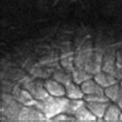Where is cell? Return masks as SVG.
Instances as JSON below:
<instances>
[{"mask_svg": "<svg viewBox=\"0 0 122 122\" xmlns=\"http://www.w3.org/2000/svg\"><path fill=\"white\" fill-rule=\"evenodd\" d=\"M69 103V98L63 96L49 95L45 100H41L39 110L46 115L48 119L54 118L61 113H65Z\"/></svg>", "mask_w": 122, "mask_h": 122, "instance_id": "obj_1", "label": "cell"}, {"mask_svg": "<svg viewBox=\"0 0 122 122\" xmlns=\"http://www.w3.org/2000/svg\"><path fill=\"white\" fill-rule=\"evenodd\" d=\"M48 120L41 110L32 106L22 107L19 113V121H45Z\"/></svg>", "mask_w": 122, "mask_h": 122, "instance_id": "obj_2", "label": "cell"}, {"mask_svg": "<svg viewBox=\"0 0 122 122\" xmlns=\"http://www.w3.org/2000/svg\"><path fill=\"white\" fill-rule=\"evenodd\" d=\"M25 88L36 100H45L50 95L45 87V83H42L41 81H30L25 84Z\"/></svg>", "mask_w": 122, "mask_h": 122, "instance_id": "obj_3", "label": "cell"}, {"mask_svg": "<svg viewBox=\"0 0 122 122\" xmlns=\"http://www.w3.org/2000/svg\"><path fill=\"white\" fill-rule=\"evenodd\" d=\"M102 61H103L102 54L99 51H93L89 56V58H88L84 69H86L87 71H89L93 76L96 75L97 72L102 71Z\"/></svg>", "mask_w": 122, "mask_h": 122, "instance_id": "obj_4", "label": "cell"}, {"mask_svg": "<svg viewBox=\"0 0 122 122\" xmlns=\"http://www.w3.org/2000/svg\"><path fill=\"white\" fill-rule=\"evenodd\" d=\"M45 87L48 90L50 95L53 96H64L66 94V89L63 84L59 83L58 81L54 80H47L45 82Z\"/></svg>", "mask_w": 122, "mask_h": 122, "instance_id": "obj_5", "label": "cell"}, {"mask_svg": "<svg viewBox=\"0 0 122 122\" xmlns=\"http://www.w3.org/2000/svg\"><path fill=\"white\" fill-rule=\"evenodd\" d=\"M13 96L24 106H34V103L36 102V99L31 95V93L27 89L16 88L14 90Z\"/></svg>", "mask_w": 122, "mask_h": 122, "instance_id": "obj_6", "label": "cell"}, {"mask_svg": "<svg viewBox=\"0 0 122 122\" xmlns=\"http://www.w3.org/2000/svg\"><path fill=\"white\" fill-rule=\"evenodd\" d=\"M109 105L110 102H86V106L96 116L97 119H103Z\"/></svg>", "mask_w": 122, "mask_h": 122, "instance_id": "obj_7", "label": "cell"}, {"mask_svg": "<svg viewBox=\"0 0 122 122\" xmlns=\"http://www.w3.org/2000/svg\"><path fill=\"white\" fill-rule=\"evenodd\" d=\"M75 117L77 121H82V122H94L97 121V117L90 111V109L86 106V103L80 107L77 112L75 113Z\"/></svg>", "mask_w": 122, "mask_h": 122, "instance_id": "obj_8", "label": "cell"}, {"mask_svg": "<svg viewBox=\"0 0 122 122\" xmlns=\"http://www.w3.org/2000/svg\"><path fill=\"white\" fill-rule=\"evenodd\" d=\"M93 78L102 88H107V87L111 86V85H114L116 83H118V80L116 79L115 76H113L111 74H108V72H105L102 71L97 72L96 75H94Z\"/></svg>", "mask_w": 122, "mask_h": 122, "instance_id": "obj_9", "label": "cell"}, {"mask_svg": "<svg viewBox=\"0 0 122 122\" xmlns=\"http://www.w3.org/2000/svg\"><path fill=\"white\" fill-rule=\"evenodd\" d=\"M66 95L69 99H84L85 94L81 88V85L76 84L75 82H71L65 85Z\"/></svg>", "mask_w": 122, "mask_h": 122, "instance_id": "obj_10", "label": "cell"}, {"mask_svg": "<svg viewBox=\"0 0 122 122\" xmlns=\"http://www.w3.org/2000/svg\"><path fill=\"white\" fill-rule=\"evenodd\" d=\"M81 88L84 94H95L105 92V88H102L95 80H92V79L87 80L83 84H81Z\"/></svg>", "mask_w": 122, "mask_h": 122, "instance_id": "obj_11", "label": "cell"}, {"mask_svg": "<svg viewBox=\"0 0 122 122\" xmlns=\"http://www.w3.org/2000/svg\"><path fill=\"white\" fill-rule=\"evenodd\" d=\"M121 113L122 111L118 105L110 103L105 113V116H103V120L108 122H117L119 121V117H120Z\"/></svg>", "mask_w": 122, "mask_h": 122, "instance_id": "obj_12", "label": "cell"}, {"mask_svg": "<svg viewBox=\"0 0 122 122\" xmlns=\"http://www.w3.org/2000/svg\"><path fill=\"white\" fill-rule=\"evenodd\" d=\"M72 75V82H75L76 84H83L84 82H86L87 80H90L92 79L93 75L90 74L89 71H87L86 69L83 68H77L76 67L71 72Z\"/></svg>", "mask_w": 122, "mask_h": 122, "instance_id": "obj_13", "label": "cell"}, {"mask_svg": "<svg viewBox=\"0 0 122 122\" xmlns=\"http://www.w3.org/2000/svg\"><path fill=\"white\" fill-rule=\"evenodd\" d=\"M105 94L109 97V99L113 102H118V100L122 96V91L119 83H116L114 85L105 88Z\"/></svg>", "mask_w": 122, "mask_h": 122, "instance_id": "obj_14", "label": "cell"}, {"mask_svg": "<svg viewBox=\"0 0 122 122\" xmlns=\"http://www.w3.org/2000/svg\"><path fill=\"white\" fill-rule=\"evenodd\" d=\"M116 64L115 62V57L113 55H106L103 56V61H102V71L105 72H108V74H111L114 76L115 75V71H116Z\"/></svg>", "mask_w": 122, "mask_h": 122, "instance_id": "obj_15", "label": "cell"}, {"mask_svg": "<svg viewBox=\"0 0 122 122\" xmlns=\"http://www.w3.org/2000/svg\"><path fill=\"white\" fill-rule=\"evenodd\" d=\"M54 79L56 81H58L59 83L65 85H67L68 83L72 82V75H71V71H68L66 69H60V71H56L54 74Z\"/></svg>", "mask_w": 122, "mask_h": 122, "instance_id": "obj_16", "label": "cell"}, {"mask_svg": "<svg viewBox=\"0 0 122 122\" xmlns=\"http://www.w3.org/2000/svg\"><path fill=\"white\" fill-rule=\"evenodd\" d=\"M86 102L85 100H82V99H69V103L67 106V109H66L65 113L68 115H75V113L77 112V110L82 107L83 105H85Z\"/></svg>", "mask_w": 122, "mask_h": 122, "instance_id": "obj_17", "label": "cell"}, {"mask_svg": "<svg viewBox=\"0 0 122 122\" xmlns=\"http://www.w3.org/2000/svg\"><path fill=\"white\" fill-rule=\"evenodd\" d=\"M74 64H75V58L71 57V53L67 55H64V56L62 57V59H61V65L63 66V68L68 71L72 72V71L76 68V67H74Z\"/></svg>", "mask_w": 122, "mask_h": 122, "instance_id": "obj_18", "label": "cell"}, {"mask_svg": "<svg viewBox=\"0 0 122 122\" xmlns=\"http://www.w3.org/2000/svg\"><path fill=\"white\" fill-rule=\"evenodd\" d=\"M84 100L85 102H111L109 97L105 94V92L95 94H85Z\"/></svg>", "mask_w": 122, "mask_h": 122, "instance_id": "obj_19", "label": "cell"}, {"mask_svg": "<svg viewBox=\"0 0 122 122\" xmlns=\"http://www.w3.org/2000/svg\"><path fill=\"white\" fill-rule=\"evenodd\" d=\"M115 77L117 80H122V65H117L115 71Z\"/></svg>", "mask_w": 122, "mask_h": 122, "instance_id": "obj_20", "label": "cell"}, {"mask_svg": "<svg viewBox=\"0 0 122 122\" xmlns=\"http://www.w3.org/2000/svg\"><path fill=\"white\" fill-rule=\"evenodd\" d=\"M119 121H121V122H122V113L120 114V117H119Z\"/></svg>", "mask_w": 122, "mask_h": 122, "instance_id": "obj_21", "label": "cell"}, {"mask_svg": "<svg viewBox=\"0 0 122 122\" xmlns=\"http://www.w3.org/2000/svg\"><path fill=\"white\" fill-rule=\"evenodd\" d=\"M120 87H121V91H122V80H121V83H120Z\"/></svg>", "mask_w": 122, "mask_h": 122, "instance_id": "obj_22", "label": "cell"}]
</instances>
